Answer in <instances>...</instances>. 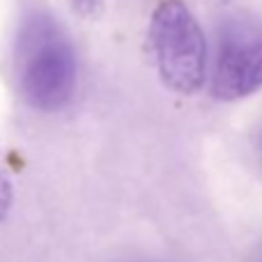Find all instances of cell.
Returning a JSON list of instances; mask_svg holds the SVG:
<instances>
[{
	"mask_svg": "<svg viewBox=\"0 0 262 262\" xmlns=\"http://www.w3.org/2000/svg\"><path fill=\"white\" fill-rule=\"evenodd\" d=\"M10 207H12V183L5 174L0 172V223L5 221Z\"/></svg>",
	"mask_w": 262,
	"mask_h": 262,
	"instance_id": "cell-5",
	"label": "cell"
},
{
	"mask_svg": "<svg viewBox=\"0 0 262 262\" xmlns=\"http://www.w3.org/2000/svg\"><path fill=\"white\" fill-rule=\"evenodd\" d=\"M253 262H262V251H260V255H257V260H253Z\"/></svg>",
	"mask_w": 262,
	"mask_h": 262,
	"instance_id": "cell-7",
	"label": "cell"
},
{
	"mask_svg": "<svg viewBox=\"0 0 262 262\" xmlns=\"http://www.w3.org/2000/svg\"><path fill=\"white\" fill-rule=\"evenodd\" d=\"M257 146H260V158H262V130H260V139H257Z\"/></svg>",
	"mask_w": 262,
	"mask_h": 262,
	"instance_id": "cell-6",
	"label": "cell"
},
{
	"mask_svg": "<svg viewBox=\"0 0 262 262\" xmlns=\"http://www.w3.org/2000/svg\"><path fill=\"white\" fill-rule=\"evenodd\" d=\"M16 79L24 100L42 112H56L72 98L77 54L51 16L33 14L26 19L16 45Z\"/></svg>",
	"mask_w": 262,
	"mask_h": 262,
	"instance_id": "cell-1",
	"label": "cell"
},
{
	"mask_svg": "<svg viewBox=\"0 0 262 262\" xmlns=\"http://www.w3.org/2000/svg\"><path fill=\"white\" fill-rule=\"evenodd\" d=\"M148 47L163 84L179 95H195L207 79V40L181 0H163L148 26Z\"/></svg>",
	"mask_w": 262,
	"mask_h": 262,
	"instance_id": "cell-2",
	"label": "cell"
},
{
	"mask_svg": "<svg viewBox=\"0 0 262 262\" xmlns=\"http://www.w3.org/2000/svg\"><path fill=\"white\" fill-rule=\"evenodd\" d=\"M68 5L81 19H98L104 10V0H68Z\"/></svg>",
	"mask_w": 262,
	"mask_h": 262,
	"instance_id": "cell-4",
	"label": "cell"
},
{
	"mask_svg": "<svg viewBox=\"0 0 262 262\" xmlns=\"http://www.w3.org/2000/svg\"><path fill=\"white\" fill-rule=\"evenodd\" d=\"M262 89V24L251 16H228L218 28L211 70V95L225 102Z\"/></svg>",
	"mask_w": 262,
	"mask_h": 262,
	"instance_id": "cell-3",
	"label": "cell"
}]
</instances>
